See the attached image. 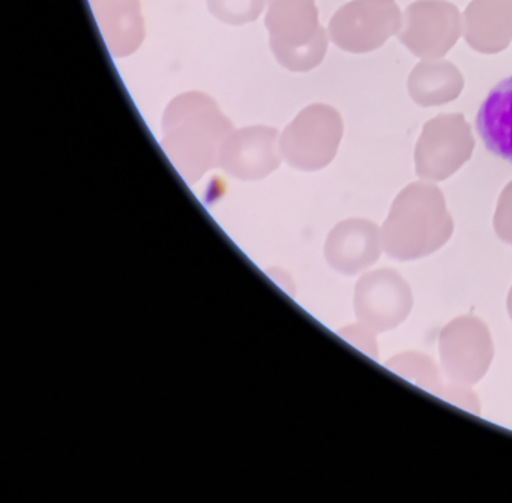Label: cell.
Masks as SVG:
<instances>
[{
	"label": "cell",
	"mask_w": 512,
	"mask_h": 503,
	"mask_svg": "<svg viewBox=\"0 0 512 503\" xmlns=\"http://www.w3.org/2000/svg\"><path fill=\"white\" fill-rule=\"evenodd\" d=\"M475 125L485 149L512 166V76L488 92Z\"/></svg>",
	"instance_id": "obj_1"
}]
</instances>
